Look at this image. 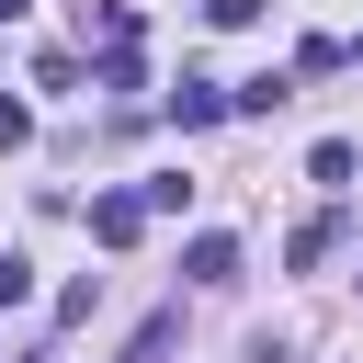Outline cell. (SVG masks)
Masks as SVG:
<instances>
[{
    "label": "cell",
    "mask_w": 363,
    "mask_h": 363,
    "mask_svg": "<svg viewBox=\"0 0 363 363\" xmlns=\"http://www.w3.org/2000/svg\"><path fill=\"white\" fill-rule=\"evenodd\" d=\"M23 136H34V113H23V102H0V147H23Z\"/></svg>",
    "instance_id": "cell-7"
},
{
    "label": "cell",
    "mask_w": 363,
    "mask_h": 363,
    "mask_svg": "<svg viewBox=\"0 0 363 363\" xmlns=\"http://www.w3.org/2000/svg\"><path fill=\"white\" fill-rule=\"evenodd\" d=\"M0 306H34V261H11V250H0Z\"/></svg>",
    "instance_id": "cell-6"
},
{
    "label": "cell",
    "mask_w": 363,
    "mask_h": 363,
    "mask_svg": "<svg viewBox=\"0 0 363 363\" xmlns=\"http://www.w3.org/2000/svg\"><path fill=\"white\" fill-rule=\"evenodd\" d=\"M136 227H147V193H102V204H91V238H102V250H125Z\"/></svg>",
    "instance_id": "cell-1"
},
{
    "label": "cell",
    "mask_w": 363,
    "mask_h": 363,
    "mask_svg": "<svg viewBox=\"0 0 363 363\" xmlns=\"http://www.w3.org/2000/svg\"><path fill=\"white\" fill-rule=\"evenodd\" d=\"M0 11H23V0H0Z\"/></svg>",
    "instance_id": "cell-8"
},
{
    "label": "cell",
    "mask_w": 363,
    "mask_h": 363,
    "mask_svg": "<svg viewBox=\"0 0 363 363\" xmlns=\"http://www.w3.org/2000/svg\"><path fill=\"white\" fill-rule=\"evenodd\" d=\"M182 272H193L204 295H216V284H238V238H216V227H204V238L182 250Z\"/></svg>",
    "instance_id": "cell-2"
},
{
    "label": "cell",
    "mask_w": 363,
    "mask_h": 363,
    "mask_svg": "<svg viewBox=\"0 0 363 363\" xmlns=\"http://www.w3.org/2000/svg\"><path fill=\"white\" fill-rule=\"evenodd\" d=\"M284 102H295V79H284V68H261V79H238V91H227V113H284Z\"/></svg>",
    "instance_id": "cell-3"
},
{
    "label": "cell",
    "mask_w": 363,
    "mask_h": 363,
    "mask_svg": "<svg viewBox=\"0 0 363 363\" xmlns=\"http://www.w3.org/2000/svg\"><path fill=\"white\" fill-rule=\"evenodd\" d=\"M329 238H340V216H306V227H295V238H284V261H295V272H306V261H329Z\"/></svg>",
    "instance_id": "cell-4"
},
{
    "label": "cell",
    "mask_w": 363,
    "mask_h": 363,
    "mask_svg": "<svg viewBox=\"0 0 363 363\" xmlns=\"http://www.w3.org/2000/svg\"><path fill=\"white\" fill-rule=\"evenodd\" d=\"M170 113H182V125H216V113H227V91H216V79H182V102H170Z\"/></svg>",
    "instance_id": "cell-5"
}]
</instances>
